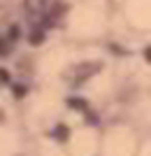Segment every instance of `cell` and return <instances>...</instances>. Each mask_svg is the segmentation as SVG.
I'll list each match as a JSON object with an SVG mask.
<instances>
[{"label":"cell","instance_id":"6da1fadb","mask_svg":"<svg viewBox=\"0 0 151 156\" xmlns=\"http://www.w3.org/2000/svg\"><path fill=\"white\" fill-rule=\"evenodd\" d=\"M44 5H46V0H26V9L30 14H39L44 9Z\"/></svg>","mask_w":151,"mask_h":156},{"label":"cell","instance_id":"7a4b0ae2","mask_svg":"<svg viewBox=\"0 0 151 156\" xmlns=\"http://www.w3.org/2000/svg\"><path fill=\"white\" fill-rule=\"evenodd\" d=\"M95 70H98V63H86V65H81V68H79L77 77L81 79V77H86V75H91V72H95Z\"/></svg>","mask_w":151,"mask_h":156},{"label":"cell","instance_id":"3957f363","mask_svg":"<svg viewBox=\"0 0 151 156\" xmlns=\"http://www.w3.org/2000/svg\"><path fill=\"white\" fill-rule=\"evenodd\" d=\"M42 40H44V35H42V30H33V35H30V42H33V44H39V42H42Z\"/></svg>","mask_w":151,"mask_h":156},{"label":"cell","instance_id":"277c9868","mask_svg":"<svg viewBox=\"0 0 151 156\" xmlns=\"http://www.w3.org/2000/svg\"><path fill=\"white\" fill-rule=\"evenodd\" d=\"M9 37H12V40H19V26H12V28H9Z\"/></svg>","mask_w":151,"mask_h":156},{"label":"cell","instance_id":"5b68a950","mask_svg":"<svg viewBox=\"0 0 151 156\" xmlns=\"http://www.w3.org/2000/svg\"><path fill=\"white\" fill-rule=\"evenodd\" d=\"M70 105H74L77 110H84V100H70Z\"/></svg>","mask_w":151,"mask_h":156},{"label":"cell","instance_id":"8992f818","mask_svg":"<svg viewBox=\"0 0 151 156\" xmlns=\"http://www.w3.org/2000/svg\"><path fill=\"white\" fill-rule=\"evenodd\" d=\"M0 82H7V72L5 70H0Z\"/></svg>","mask_w":151,"mask_h":156}]
</instances>
